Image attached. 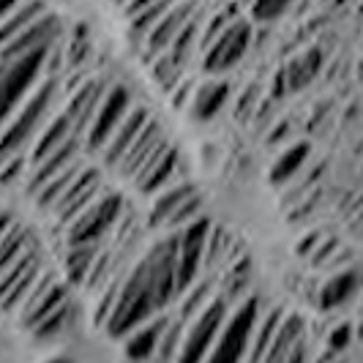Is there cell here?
<instances>
[{
	"label": "cell",
	"mask_w": 363,
	"mask_h": 363,
	"mask_svg": "<svg viewBox=\"0 0 363 363\" xmlns=\"http://www.w3.org/2000/svg\"><path fill=\"white\" fill-rule=\"evenodd\" d=\"M295 0H255L252 3V14L257 22H273L279 19L284 11H290V6Z\"/></svg>",
	"instance_id": "d6a6232c"
},
{
	"label": "cell",
	"mask_w": 363,
	"mask_h": 363,
	"mask_svg": "<svg viewBox=\"0 0 363 363\" xmlns=\"http://www.w3.org/2000/svg\"><path fill=\"white\" fill-rule=\"evenodd\" d=\"M358 287H361V273L355 271V268H345V271L330 276L325 284H323V290H320V306L325 311L339 309V306H345L347 301L358 292Z\"/></svg>",
	"instance_id": "603a6c76"
},
{
	"label": "cell",
	"mask_w": 363,
	"mask_h": 363,
	"mask_svg": "<svg viewBox=\"0 0 363 363\" xmlns=\"http://www.w3.org/2000/svg\"><path fill=\"white\" fill-rule=\"evenodd\" d=\"M25 0H3V17H9V14H14L19 6H22Z\"/></svg>",
	"instance_id": "74e56055"
},
{
	"label": "cell",
	"mask_w": 363,
	"mask_h": 363,
	"mask_svg": "<svg viewBox=\"0 0 363 363\" xmlns=\"http://www.w3.org/2000/svg\"><path fill=\"white\" fill-rule=\"evenodd\" d=\"M358 14L363 17V0H358Z\"/></svg>",
	"instance_id": "b9f144b4"
},
{
	"label": "cell",
	"mask_w": 363,
	"mask_h": 363,
	"mask_svg": "<svg viewBox=\"0 0 363 363\" xmlns=\"http://www.w3.org/2000/svg\"><path fill=\"white\" fill-rule=\"evenodd\" d=\"M249 284H252V259L249 257H238L235 262H230V268L218 279V292L238 306L240 301L249 298Z\"/></svg>",
	"instance_id": "cb8c5ba5"
},
{
	"label": "cell",
	"mask_w": 363,
	"mask_h": 363,
	"mask_svg": "<svg viewBox=\"0 0 363 363\" xmlns=\"http://www.w3.org/2000/svg\"><path fill=\"white\" fill-rule=\"evenodd\" d=\"M66 303H72L69 281H63V276H57L55 271H44L14 320L19 323V328H25L30 333L33 328H38L47 317H52L55 311L63 309Z\"/></svg>",
	"instance_id": "ba28073f"
},
{
	"label": "cell",
	"mask_w": 363,
	"mask_h": 363,
	"mask_svg": "<svg viewBox=\"0 0 363 363\" xmlns=\"http://www.w3.org/2000/svg\"><path fill=\"white\" fill-rule=\"evenodd\" d=\"M175 298H181L178 287V235L169 233L153 243L128 276L121 279L118 301L109 311L104 333L112 339H126L131 330L159 317Z\"/></svg>",
	"instance_id": "6da1fadb"
},
{
	"label": "cell",
	"mask_w": 363,
	"mask_h": 363,
	"mask_svg": "<svg viewBox=\"0 0 363 363\" xmlns=\"http://www.w3.org/2000/svg\"><path fill=\"white\" fill-rule=\"evenodd\" d=\"M82 169H85V167L77 162V164H72L66 172H60L57 178H52V181L47 183V186H44L38 194H33V202H36V208H41V211H55V205L60 202V197L66 194V189L72 186L74 178H77Z\"/></svg>",
	"instance_id": "f1b7e54d"
},
{
	"label": "cell",
	"mask_w": 363,
	"mask_h": 363,
	"mask_svg": "<svg viewBox=\"0 0 363 363\" xmlns=\"http://www.w3.org/2000/svg\"><path fill=\"white\" fill-rule=\"evenodd\" d=\"M164 143H167L164 128L159 126V121L150 118V123L145 126V131L137 137V143L131 145V150L126 153V159L121 162L118 172H121L123 178H128V181H137V175L145 169L147 164L153 162V156L162 150Z\"/></svg>",
	"instance_id": "d6986e66"
},
{
	"label": "cell",
	"mask_w": 363,
	"mask_h": 363,
	"mask_svg": "<svg viewBox=\"0 0 363 363\" xmlns=\"http://www.w3.org/2000/svg\"><path fill=\"white\" fill-rule=\"evenodd\" d=\"M197 36H200V28H197V19H191L181 30V36L175 38V44L167 50V55H172L181 66H186L191 52H194V47H197Z\"/></svg>",
	"instance_id": "1f68e13d"
},
{
	"label": "cell",
	"mask_w": 363,
	"mask_h": 363,
	"mask_svg": "<svg viewBox=\"0 0 363 363\" xmlns=\"http://www.w3.org/2000/svg\"><path fill=\"white\" fill-rule=\"evenodd\" d=\"M50 9L41 3V0H25L22 6H19L14 14H9V17H3V30H0V44L3 41H9V38H14L17 33H22L25 28H30L36 19H41L47 14Z\"/></svg>",
	"instance_id": "83f0119b"
},
{
	"label": "cell",
	"mask_w": 363,
	"mask_h": 363,
	"mask_svg": "<svg viewBox=\"0 0 363 363\" xmlns=\"http://www.w3.org/2000/svg\"><path fill=\"white\" fill-rule=\"evenodd\" d=\"M74 317V303H66L63 309H57L52 314V317H47L44 323L38 328H33L30 330V336L36 339V342H47V339H55V336H60L66 328H69V323H72Z\"/></svg>",
	"instance_id": "4dcf8cb0"
},
{
	"label": "cell",
	"mask_w": 363,
	"mask_h": 363,
	"mask_svg": "<svg viewBox=\"0 0 363 363\" xmlns=\"http://www.w3.org/2000/svg\"><path fill=\"white\" fill-rule=\"evenodd\" d=\"M328 363H336V361H328Z\"/></svg>",
	"instance_id": "ee69618b"
},
{
	"label": "cell",
	"mask_w": 363,
	"mask_h": 363,
	"mask_svg": "<svg viewBox=\"0 0 363 363\" xmlns=\"http://www.w3.org/2000/svg\"><path fill=\"white\" fill-rule=\"evenodd\" d=\"M167 328H169V317L167 314H159V317L147 320L145 325L131 330L126 339H123V355H126L128 361H137V363L159 358V350H162Z\"/></svg>",
	"instance_id": "ac0fdd59"
},
{
	"label": "cell",
	"mask_w": 363,
	"mask_h": 363,
	"mask_svg": "<svg viewBox=\"0 0 363 363\" xmlns=\"http://www.w3.org/2000/svg\"><path fill=\"white\" fill-rule=\"evenodd\" d=\"M123 218V197L115 191H104L88 211H82L66 230V246L82 243H104L109 233Z\"/></svg>",
	"instance_id": "8992f818"
},
{
	"label": "cell",
	"mask_w": 363,
	"mask_h": 363,
	"mask_svg": "<svg viewBox=\"0 0 363 363\" xmlns=\"http://www.w3.org/2000/svg\"><path fill=\"white\" fill-rule=\"evenodd\" d=\"M101 249L104 243H82V246H69L63 257V276L69 284H91L93 273L101 262Z\"/></svg>",
	"instance_id": "44dd1931"
},
{
	"label": "cell",
	"mask_w": 363,
	"mask_h": 363,
	"mask_svg": "<svg viewBox=\"0 0 363 363\" xmlns=\"http://www.w3.org/2000/svg\"><path fill=\"white\" fill-rule=\"evenodd\" d=\"M178 164H181V150L172 147L169 143H164L162 150L153 156V162L147 164L145 169L137 175V189L147 194V197H156L159 191L169 189L175 181V172H178Z\"/></svg>",
	"instance_id": "e0dca14e"
},
{
	"label": "cell",
	"mask_w": 363,
	"mask_h": 363,
	"mask_svg": "<svg viewBox=\"0 0 363 363\" xmlns=\"http://www.w3.org/2000/svg\"><path fill=\"white\" fill-rule=\"evenodd\" d=\"M216 295H218V287L216 281H213V276H202L194 287H189V290L183 292L181 303H178V317H181L183 323H191Z\"/></svg>",
	"instance_id": "484cf974"
},
{
	"label": "cell",
	"mask_w": 363,
	"mask_h": 363,
	"mask_svg": "<svg viewBox=\"0 0 363 363\" xmlns=\"http://www.w3.org/2000/svg\"><path fill=\"white\" fill-rule=\"evenodd\" d=\"M72 137H82V134H77L74 121L69 118V112L63 109L60 115H55L52 121L41 128V134L33 140L30 153H28V156H30V167H36V164H41L44 159H50L55 150H60Z\"/></svg>",
	"instance_id": "ffe728a7"
},
{
	"label": "cell",
	"mask_w": 363,
	"mask_h": 363,
	"mask_svg": "<svg viewBox=\"0 0 363 363\" xmlns=\"http://www.w3.org/2000/svg\"><path fill=\"white\" fill-rule=\"evenodd\" d=\"M328 6H333V9H342V6H347L350 0H325Z\"/></svg>",
	"instance_id": "ab89813d"
},
{
	"label": "cell",
	"mask_w": 363,
	"mask_h": 363,
	"mask_svg": "<svg viewBox=\"0 0 363 363\" xmlns=\"http://www.w3.org/2000/svg\"><path fill=\"white\" fill-rule=\"evenodd\" d=\"M44 363H74V361L66 358V355H57V358H50V361H44Z\"/></svg>",
	"instance_id": "f35d334b"
},
{
	"label": "cell",
	"mask_w": 363,
	"mask_h": 363,
	"mask_svg": "<svg viewBox=\"0 0 363 363\" xmlns=\"http://www.w3.org/2000/svg\"><path fill=\"white\" fill-rule=\"evenodd\" d=\"M55 44L38 47L33 52H25L3 63V121L11 118L22 101L36 91L50 74V57H52Z\"/></svg>",
	"instance_id": "3957f363"
},
{
	"label": "cell",
	"mask_w": 363,
	"mask_h": 363,
	"mask_svg": "<svg viewBox=\"0 0 363 363\" xmlns=\"http://www.w3.org/2000/svg\"><path fill=\"white\" fill-rule=\"evenodd\" d=\"M287 363H309V347H306V339L292 350V355L287 358Z\"/></svg>",
	"instance_id": "8d00e7d4"
},
{
	"label": "cell",
	"mask_w": 363,
	"mask_h": 363,
	"mask_svg": "<svg viewBox=\"0 0 363 363\" xmlns=\"http://www.w3.org/2000/svg\"><path fill=\"white\" fill-rule=\"evenodd\" d=\"M112 3H118L121 9H126V6H128V3H131V0H112Z\"/></svg>",
	"instance_id": "60d3db41"
},
{
	"label": "cell",
	"mask_w": 363,
	"mask_h": 363,
	"mask_svg": "<svg viewBox=\"0 0 363 363\" xmlns=\"http://www.w3.org/2000/svg\"><path fill=\"white\" fill-rule=\"evenodd\" d=\"M211 233H213V224L205 216L194 218L191 224L175 230V235H178V287H181V295L202 279Z\"/></svg>",
	"instance_id": "52a82bcc"
},
{
	"label": "cell",
	"mask_w": 363,
	"mask_h": 363,
	"mask_svg": "<svg viewBox=\"0 0 363 363\" xmlns=\"http://www.w3.org/2000/svg\"><path fill=\"white\" fill-rule=\"evenodd\" d=\"M191 19H194V0H181L178 6H175V9H172V11H169V14L150 30V33H147L145 41H143L147 60H156L159 55L167 52Z\"/></svg>",
	"instance_id": "9a60e30c"
},
{
	"label": "cell",
	"mask_w": 363,
	"mask_h": 363,
	"mask_svg": "<svg viewBox=\"0 0 363 363\" xmlns=\"http://www.w3.org/2000/svg\"><path fill=\"white\" fill-rule=\"evenodd\" d=\"M227 101H230V85L224 79L202 82L200 88H194V96L189 101V115L197 123H211L218 112L224 109Z\"/></svg>",
	"instance_id": "7402d4cb"
},
{
	"label": "cell",
	"mask_w": 363,
	"mask_h": 363,
	"mask_svg": "<svg viewBox=\"0 0 363 363\" xmlns=\"http://www.w3.org/2000/svg\"><path fill=\"white\" fill-rule=\"evenodd\" d=\"M156 3H159V0H131L126 9H123V14L131 19V17H137L140 11H145V9H150V6H156Z\"/></svg>",
	"instance_id": "d590c367"
},
{
	"label": "cell",
	"mask_w": 363,
	"mask_h": 363,
	"mask_svg": "<svg viewBox=\"0 0 363 363\" xmlns=\"http://www.w3.org/2000/svg\"><path fill=\"white\" fill-rule=\"evenodd\" d=\"M0 273H3V311L9 317H17V311L22 309V303L28 301V295L33 292L41 273H44V262H41L38 249H30L9 271Z\"/></svg>",
	"instance_id": "8fae6325"
},
{
	"label": "cell",
	"mask_w": 363,
	"mask_h": 363,
	"mask_svg": "<svg viewBox=\"0 0 363 363\" xmlns=\"http://www.w3.org/2000/svg\"><path fill=\"white\" fill-rule=\"evenodd\" d=\"M309 156H311L309 143H295V145H290L287 150H281V153L276 156L273 167H271V183L273 186H281V183L292 181V178L306 167Z\"/></svg>",
	"instance_id": "d4e9b609"
},
{
	"label": "cell",
	"mask_w": 363,
	"mask_h": 363,
	"mask_svg": "<svg viewBox=\"0 0 363 363\" xmlns=\"http://www.w3.org/2000/svg\"><path fill=\"white\" fill-rule=\"evenodd\" d=\"M63 36V22L57 14L47 11L41 19H36L30 28H25L22 33H17L14 38L3 41L0 44V63L6 60H14L19 55L33 52L38 47H50V44H57V38Z\"/></svg>",
	"instance_id": "4fadbf2b"
},
{
	"label": "cell",
	"mask_w": 363,
	"mask_h": 363,
	"mask_svg": "<svg viewBox=\"0 0 363 363\" xmlns=\"http://www.w3.org/2000/svg\"><path fill=\"white\" fill-rule=\"evenodd\" d=\"M259 320H262L259 301L255 295H249L246 301H240L233 309L227 325L218 336L216 347H213V352L208 355L205 363H246L252 342L257 336V328H259Z\"/></svg>",
	"instance_id": "277c9868"
},
{
	"label": "cell",
	"mask_w": 363,
	"mask_h": 363,
	"mask_svg": "<svg viewBox=\"0 0 363 363\" xmlns=\"http://www.w3.org/2000/svg\"><path fill=\"white\" fill-rule=\"evenodd\" d=\"M233 303L218 292L216 298L205 306V309L189 323L186 328V336H183L181 352H178V361L175 363H205L208 355L213 352L221 330L227 325L230 314H233Z\"/></svg>",
	"instance_id": "5b68a950"
},
{
	"label": "cell",
	"mask_w": 363,
	"mask_h": 363,
	"mask_svg": "<svg viewBox=\"0 0 363 363\" xmlns=\"http://www.w3.org/2000/svg\"><path fill=\"white\" fill-rule=\"evenodd\" d=\"M323 69V52L317 47H311L301 57H295L292 63H287L284 69V79H287V91H301L306 88L311 79Z\"/></svg>",
	"instance_id": "4316f807"
},
{
	"label": "cell",
	"mask_w": 363,
	"mask_h": 363,
	"mask_svg": "<svg viewBox=\"0 0 363 363\" xmlns=\"http://www.w3.org/2000/svg\"><path fill=\"white\" fill-rule=\"evenodd\" d=\"M194 197H200V194H197V189L189 181L172 183L169 189H164V191H159V194L153 197V208H150L147 224H150L153 230H175L183 208L194 200Z\"/></svg>",
	"instance_id": "5bb4252c"
},
{
	"label": "cell",
	"mask_w": 363,
	"mask_h": 363,
	"mask_svg": "<svg viewBox=\"0 0 363 363\" xmlns=\"http://www.w3.org/2000/svg\"><path fill=\"white\" fill-rule=\"evenodd\" d=\"M131 96L123 85H109L107 96H104V101H101V107L96 112V118H93L91 128H88V134H85V147L91 150V153H101L107 143L112 140V134L118 131V126L126 121V115L131 112Z\"/></svg>",
	"instance_id": "9c48e42d"
},
{
	"label": "cell",
	"mask_w": 363,
	"mask_h": 363,
	"mask_svg": "<svg viewBox=\"0 0 363 363\" xmlns=\"http://www.w3.org/2000/svg\"><path fill=\"white\" fill-rule=\"evenodd\" d=\"M252 25L246 19H235L221 36L205 50V60L202 69L208 74H224L235 69L238 63L246 57L249 47H252Z\"/></svg>",
	"instance_id": "30bf717a"
},
{
	"label": "cell",
	"mask_w": 363,
	"mask_h": 363,
	"mask_svg": "<svg viewBox=\"0 0 363 363\" xmlns=\"http://www.w3.org/2000/svg\"><path fill=\"white\" fill-rule=\"evenodd\" d=\"M314 363H328V358H320V361H314Z\"/></svg>",
	"instance_id": "7bdbcfd3"
},
{
	"label": "cell",
	"mask_w": 363,
	"mask_h": 363,
	"mask_svg": "<svg viewBox=\"0 0 363 363\" xmlns=\"http://www.w3.org/2000/svg\"><path fill=\"white\" fill-rule=\"evenodd\" d=\"M60 77L63 74H47L44 82L22 101V107L11 118H6V123H3V156L22 153L25 145H33L41 128L52 121L50 112L60 96Z\"/></svg>",
	"instance_id": "7a4b0ae2"
},
{
	"label": "cell",
	"mask_w": 363,
	"mask_h": 363,
	"mask_svg": "<svg viewBox=\"0 0 363 363\" xmlns=\"http://www.w3.org/2000/svg\"><path fill=\"white\" fill-rule=\"evenodd\" d=\"M350 342H352V325L350 323H342V325H336L328 333V350L330 352H345Z\"/></svg>",
	"instance_id": "e575fe53"
},
{
	"label": "cell",
	"mask_w": 363,
	"mask_h": 363,
	"mask_svg": "<svg viewBox=\"0 0 363 363\" xmlns=\"http://www.w3.org/2000/svg\"><path fill=\"white\" fill-rule=\"evenodd\" d=\"M104 186H101V172L96 169V167H85L77 178H74V183L66 189V194L60 197V202L55 205L52 216L60 221V224H72L74 218L79 216L82 211H88L93 202L99 200L104 191H101Z\"/></svg>",
	"instance_id": "7c38bea8"
},
{
	"label": "cell",
	"mask_w": 363,
	"mask_h": 363,
	"mask_svg": "<svg viewBox=\"0 0 363 363\" xmlns=\"http://www.w3.org/2000/svg\"><path fill=\"white\" fill-rule=\"evenodd\" d=\"M150 123V115H147L145 107H140V104H134L131 112L126 115V121L118 126V131L112 134V140L107 143V147L101 150V162L104 167H121V162L126 159V153L131 150V145L137 143V137L145 131V126Z\"/></svg>",
	"instance_id": "2e32d148"
},
{
	"label": "cell",
	"mask_w": 363,
	"mask_h": 363,
	"mask_svg": "<svg viewBox=\"0 0 363 363\" xmlns=\"http://www.w3.org/2000/svg\"><path fill=\"white\" fill-rule=\"evenodd\" d=\"M25 164H30V156L22 153H11V156H3V169H0V178L6 186L22 181V172H25Z\"/></svg>",
	"instance_id": "836d02e7"
},
{
	"label": "cell",
	"mask_w": 363,
	"mask_h": 363,
	"mask_svg": "<svg viewBox=\"0 0 363 363\" xmlns=\"http://www.w3.org/2000/svg\"><path fill=\"white\" fill-rule=\"evenodd\" d=\"M183 69H186V66H181L172 55H167V52L159 55V57L153 60V74H156L162 91H167V93H172L183 82Z\"/></svg>",
	"instance_id": "f546056e"
}]
</instances>
